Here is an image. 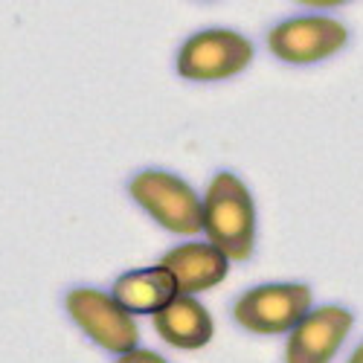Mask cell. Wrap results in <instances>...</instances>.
<instances>
[{
	"instance_id": "1",
	"label": "cell",
	"mask_w": 363,
	"mask_h": 363,
	"mask_svg": "<svg viewBox=\"0 0 363 363\" xmlns=\"http://www.w3.org/2000/svg\"><path fill=\"white\" fill-rule=\"evenodd\" d=\"M203 230L227 259H247L253 250V201L238 177L218 174L203 201Z\"/></svg>"
},
{
	"instance_id": "2",
	"label": "cell",
	"mask_w": 363,
	"mask_h": 363,
	"mask_svg": "<svg viewBox=\"0 0 363 363\" xmlns=\"http://www.w3.org/2000/svg\"><path fill=\"white\" fill-rule=\"evenodd\" d=\"M131 198L155 216L166 230L172 233H195L203 227V203L198 195L166 172H143L131 180Z\"/></svg>"
},
{
	"instance_id": "3",
	"label": "cell",
	"mask_w": 363,
	"mask_h": 363,
	"mask_svg": "<svg viewBox=\"0 0 363 363\" xmlns=\"http://www.w3.org/2000/svg\"><path fill=\"white\" fill-rule=\"evenodd\" d=\"M65 306L73 323L102 349L119 354H128L137 349V323L113 296L96 288H76L67 294Z\"/></svg>"
},
{
	"instance_id": "4",
	"label": "cell",
	"mask_w": 363,
	"mask_h": 363,
	"mask_svg": "<svg viewBox=\"0 0 363 363\" xmlns=\"http://www.w3.org/2000/svg\"><path fill=\"white\" fill-rule=\"evenodd\" d=\"M253 58V47L230 29H209L186 41L180 50L177 70L186 79H224L247 67Z\"/></svg>"
},
{
	"instance_id": "5",
	"label": "cell",
	"mask_w": 363,
	"mask_h": 363,
	"mask_svg": "<svg viewBox=\"0 0 363 363\" xmlns=\"http://www.w3.org/2000/svg\"><path fill=\"white\" fill-rule=\"evenodd\" d=\"M311 306V291L306 285H264L238 299L235 317L245 328L277 335L285 328H296Z\"/></svg>"
},
{
	"instance_id": "6",
	"label": "cell",
	"mask_w": 363,
	"mask_h": 363,
	"mask_svg": "<svg viewBox=\"0 0 363 363\" xmlns=\"http://www.w3.org/2000/svg\"><path fill=\"white\" fill-rule=\"evenodd\" d=\"M270 50L285 62H317L331 52H337L346 41V29L331 18H299L285 21L270 33Z\"/></svg>"
},
{
	"instance_id": "7",
	"label": "cell",
	"mask_w": 363,
	"mask_h": 363,
	"mask_svg": "<svg viewBox=\"0 0 363 363\" xmlns=\"http://www.w3.org/2000/svg\"><path fill=\"white\" fill-rule=\"evenodd\" d=\"M352 325L340 308H320L306 314L288 340V363H328Z\"/></svg>"
},
{
	"instance_id": "8",
	"label": "cell",
	"mask_w": 363,
	"mask_h": 363,
	"mask_svg": "<svg viewBox=\"0 0 363 363\" xmlns=\"http://www.w3.org/2000/svg\"><path fill=\"white\" fill-rule=\"evenodd\" d=\"M163 267L177 285V294H195L206 291L224 279L227 274V256L218 253L213 245H186L172 250L163 259Z\"/></svg>"
},
{
	"instance_id": "9",
	"label": "cell",
	"mask_w": 363,
	"mask_h": 363,
	"mask_svg": "<svg viewBox=\"0 0 363 363\" xmlns=\"http://www.w3.org/2000/svg\"><path fill=\"white\" fill-rule=\"evenodd\" d=\"M111 296L128 314H157L177 296V285L169 277V270L160 264V267L137 270V274H125L123 279H116Z\"/></svg>"
},
{
	"instance_id": "10",
	"label": "cell",
	"mask_w": 363,
	"mask_h": 363,
	"mask_svg": "<svg viewBox=\"0 0 363 363\" xmlns=\"http://www.w3.org/2000/svg\"><path fill=\"white\" fill-rule=\"evenodd\" d=\"M155 325L163 340L180 349H201L213 337V320L206 308L184 294H177L163 311L155 314Z\"/></svg>"
},
{
	"instance_id": "11",
	"label": "cell",
	"mask_w": 363,
	"mask_h": 363,
	"mask_svg": "<svg viewBox=\"0 0 363 363\" xmlns=\"http://www.w3.org/2000/svg\"><path fill=\"white\" fill-rule=\"evenodd\" d=\"M119 363H166V360L155 352H148V349H134V352L119 357Z\"/></svg>"
},
{
	"instance_id": "12",
	"label": "cell",
	"mask_w": 363,
	"mask_h": 363,
	"mask_svg": "<svg viewBox=\"0 0 363 363\" xmlns=\"http://www.w3.org/2000/svg\"><path fill=\"white\" fill-rule=\"evenodd\" d=\"M352 363H363V349H357V352H354V357H352Z\"/></svg>"
}]
</instances>
